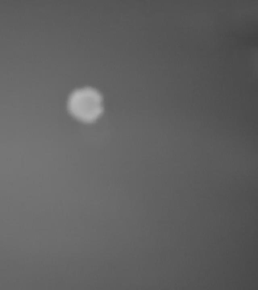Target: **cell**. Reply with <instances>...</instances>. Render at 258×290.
<instances>
[{
  "label": "cell",
  "instance_id": "6da1fadb",
  "mask_svg": "<svg viewBox=\"0 0 258 290\" xmlns=\"http://www.w3.org/2000/svg\"><path fill=\"white\" fill-rule=\"evenodd\" d=\"M68 108L71 114L79 120L91 122L102 113V98L100 94L92 88L78 89L69 97Z\"/></svg>",
  "mask_w": 258,
  "mask_h": 290
}]
</instances>
